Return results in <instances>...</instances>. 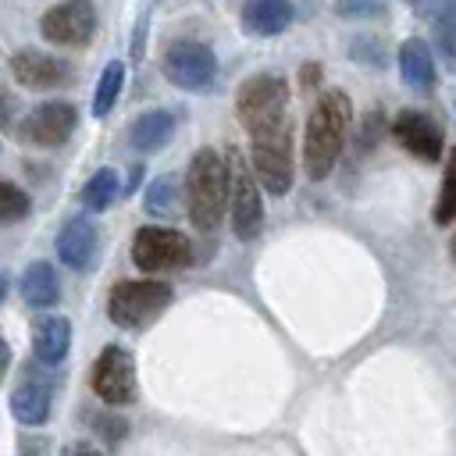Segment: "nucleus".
<instances>
[{
    "instance_id": "nucleus-1",
    "label": "nucleus",
    "mask_w": 456,
    "mask_h": 456,
    "mask_svg": "<svg viewBox=\"0 0 456 456\" xmlns=\"http://www.w3.org/2000/svg\"><path fill=\"white\" fill-rule=\"evenodd\" d=\"M349 125H353V103L346 93L338 89H328L310 118H306V135H303V167L310 175V182H321L328 178V171L335 167L342 146H346V135H349Z\"/></svg>"
},
{
    "instance_id": "nucleus-2",
    "label": "nucleus",
    "mask_w": 456,
    "mask_h": 456,
    "mask_svg": "<svg viewBox=\"0 0 456 456\" xmlns=\"http://www.w3.org/2000/svg\"><path fill=\"white\" fill-rule=\"evenodd\" d=\"M239 125L246 128L249 142H274L292 135L289 132V89L278 75H253L239 86L235 96Z\"/></svg>"
},
{
    "instance_id": "nucleus-3",
    "label": "nucleus",
    "mask_w": 456,
    "mask_h": 456,
    "mask_svg": "<svg viewBox=\"0 0 456 456\" xmlns=\"http://www.w3.org/2000/svg\"><path fill=\"white\" fill-rule=\"evenodd\" d=\"M232 178L224 160L214 150H196L185 171V200H189V221L200 232H214L228 210Z\"/></svg>"
},
{
    "instance_id": "nucleus-4",
    "label": "nucleus",
    "mask_w": 456,
    "mask_h": 456,
    "mask_svg": "<svg viewBox=\"0 0 456 456\" xmlns=\"http://www.w3.org/2000/svg\"><path fill=\"white\" fill-rule=\"evenodd\" d=\"M171 285L153 281V278H125L110 289L107 296V317L118 328H146L157 321V314L171 303Z\"/></svg>"
},
{
    "instance_id": "nucleus-5",
    "label": "nucleus",
    "mask_w": 456,
    "mask_h": 456,
    "mask_svg": "<svg viewBox=\"0 0 456 456\" xmlns=\"http://www.w3.org/2000/svg\"><path fill=\"white\" fill-rule=\"evenodd\" d=\"M228 178H232V196H228V214H232V232L249 242L260 232L264 221V200L256 189V171L242 160L239 150H228Z\"/></svg>"
},
{
    "instance_id": "nucleus-6",
    "label": "nucleus",
    "mask_w": 456,
    "mask_h": 456,
    "mask_svg": "<svg viewBox=\"0 0 456 456\" xmlns=\"http://www.w3.org/2000/svg\"><path fill=\"white\" fill-rule=\"evenodd\" d=\"M192 260V242L175 232V228H139L132 239V264L146 274H160V271H178Z\"/></svg>"
},
{
    "instance_id": "nucleus-7",
    "label": "nucleus",
    "mask_w": 456,
    "mask_h": 456,
    "mask_svg": "<svg viewBox=\"0 0 456 456\" xmlns=\"http://www.w3.org/2000/svg\"><path fill=\"white\" fill-rule=\"evenodd\" d=\"M160 71L171 78V86L189 89V93H200V89H210V82L217 75V57H214L210 46L192 43V39H182V43H171L164 50Z\"/></svg>"
},
{
    "instance_id": "nucleus-8",
    "label": "nucleus",
    "mask_w": 456,
    "mask_h": 456,
    "mask_svg": "<svg viewBox=\"0 0 456 456\" xmlns=\"http://www.w3.org/2000/svg\"><path fill=\"white\" fill-rule=\"evenodd\" d=\"M39 32L57 46H86L96 32V7L89 0H64L53 4L39 18Z\"/></svg>"
},
{
    "instance_id": "nucleus-9",
    "label": "nucleus",
    "mask_w": 456,
    "mask_h": 456,
    "mask_svg": "<svg viewBox=\"0 0 456 456\" xmlns=\"http://www.w3.org/2000/svg\"><path fill=\"white\" fill-rule=\"evenodd\" d=\"M93 388L110 406H128L135 399V363L121 346L100 349L93 363Z\"/></svg>"
},
{
    "instance_id": "nucleus-10",
    "label": "nucleus",
    "mask_w": 456,
    "mask_h": 456,
    "mask_svg": "<svg viewBox=\"0 0 456 456\" xmlns=\"http://www.w3.org/2000/svg\"><path fill=\"white\" fill-rule=\"evenodd\" d=\"M75 121H78V114H75L71 103L50 100V103H39V107H32V110L25 114V121H21V139H25L28 146L50 150V146H61V142L75 132Z\"/></svg>"
},
{
    "instance_id": "nucleus-11",
    "label": "nucleus",
    "mask_w": 456,
    "mask_h": 456,
    "mask_svg": "<svg viewBox=\"0 0 456 456\" xmlns=\"http://www.w3.org/2000/svg\"><path fill=\"white\" fill-rule=\"evenodd\" d=\"M392 135H395V142L403 150H410L420 160H435L442 153V128L424 110H413V107L399 110L395 121H392Z\"/></svg>"
},
{
    "instance_id": "nucleus-12",
    "label": "nucleus",
    "mask_w": 456,
    "mask_h": 456,
    "mask_svg": "<svg viewBox=\"0 0 456 456\" xmlns=\"http://www.w3.org/2000/svg\"><path fill=\"white\" fill-rule=\"evenodd\" d=\"M253 171L271 196H285L292 189V135L274 139V142H256Z\"/></svg>"
},
{
    "instance_id": "nucleus-13",
    "label": "nucleus",
    "mask_w": 456,
    "mask_h": 456,
    "mask_svg": "<svg viewBox=\"0 0 456 456\" xmlns=\"http://www.w3.org/2000/svg\"><path fill=\"white\" fill-rule=\"evenodd\" d=\"M11 75L25 89H53L71 75V68L61 57H50L43 50H18L11 53Z\"/></svg>"
},
{
    "instance_id": "nucleus-14",
    "label": "nucleus",
    "mask_w": 456,
    "mask_h": 456,
    "mask_svg": "<svg viewBox=\"0 0 456 456\" xmlns=\"http://www.w3.org/2000/svg\"><path fill=\"white\" fill-rule=\"evenodd\" d=\"M96 246H100V235H96V224L89 217L68 221L64 232L57 235V256H61V264H68L75 271H82V267L93 264Z\"/></svg>"
},
{
    "instance_id": "nucleus-15",
    "label": "nucleus",
    "mask_w": 456,
    "mask_h": 456,
    "mask_svg": "<svg viewBox=\"0 0 456 456\" xmlns=\"http://www.w3.org/2000/svg\"><path fill=\"white\" fill-rule=\"evenodd\" d=\"M292 4L289 0H246L242 4V28L249 36H278L292 25Z\"/></svg>"
},
{
    "instance_id": "nucleus-16",
    "label": "nucleus",
    "mask_w": 456,
    "mask_h": 456,
    "mask_svg": "<svg viewBox=\"0 0 456 456\" xmlns=\"http://www.w3.org/2000/svg\"><path fill=\"white\" fill-rule=\"evenodd\" d=\"M175 132V114L171 110H146L132 121L128 128V142L139 150V153H157Z\"/></svg>"
},
{
    "instance_id": "nucleus-17",
    "label": "nucleus",
    "mask_w": 456,
    "mask_h": 456,
    "mask_svg": "<svg viewBox=\"0 0 456 456\" xmlns=\"http://www.w3.org/2000/svg\"><path fill=\"white\" fill-rule=\"evenodd\" d=\"M71 346V324L64 317H46L32 335V353L39 363H61Z\"/></svg>"
},
{
    "instance_id": "nucleus-18",
    "label": "nucleus",
    "mask_w": 456,
    "mask_h": 456,
    "mask_svg": "<svg viewBox=\"0 0 456 456\" xmlns=\"http://www.w3.org/2000/svg\"><path fill=\"white\" fill-rule=\"evenodd\" d=\"M399 71L413 89H431L435 86V57L424 39H406L399 46Z\"/></svg>"
},
{
    "instance_id": "nucleus-19",
    "label": "nucleus",
    "mask_w": 456,
    "mask_h": 456,
    "mask_svg": "<svg viewBox=\"0 0 456 456\" xmlns=\"http://www.w3.org/2000/svg\"><path fill=\"white\" fill-rule=\"evenodd\" d=\"M21 296H25V303H28V306H36V310L53 306V303L61 299V289H57V274H53V267H50V264H43V260L28 264V267H25V274H21Z\"/></svg>"
},
{
    "instance_id": "nucleus-20",
    "label": "nucleus",
    "mask_w": 456,
    "mask_h": 456,
    "mask_svg": "<svg viewBox=\"0 0 456 456\" xmlns=\"http://www.w3.org/2000/svg\"><path fill=\"white\" fill-rule=\"evenodd\" d=\"M11 413L21 424H43L50 417V388L39 381H25L11 392Z\"/></svg>"
},
{
    "instance_id": "nucleus-21",
    "label": "nucleus",
    "mask_w": 456,
    "mask_h": 456,
    "mask_svg": "<svg viewBox=\"0 0 456 456\" xmlns=\"http://www.w3.org/2000/svg\"><path fill=\"white\" fill-rule=\"evenodd\" d=\"M118 192H121V185H118V171H114V167H100V171L86 182V189H82V203H86V210L100 214V210H107V207L118 200Z\"/></svg>"
},
{
    "instance_id": "nucleus-22",
    "label": "nucleus",
    "mask_w": 456,
    "mask_h": 456,
    "mask_svg": "<svg viewBox=\"0 0 456 456\" xmlns=\"http://www.w3.org/2000/svg\"><path fill=\"white\" fill-rule=\"evenodd\" d=\"M424 14L435 18L438 46H442L445 57L456 64V4H452V0H428V4H424Z\"/></svg>"
},
{
    "instance_id": "nucleus-23",
    "label": "nucleus",
    "mask_w": 456,
    "mask_h": 456,
    "mask_svg": "<svg viewBox=\"0 0 456 456\" xmlns=\"http://www.w3.org/2000/svg\"><path fill=\"white\" fill-rule=\"evenodd\" d=\"M121 86H125V64H121V61H110V64L103 68L100 82H96V93H93V114H96V118H103V114L114 110V103H118V96H121Z\"/></svg>"
},
{
    "instance_id": "nucleus-24",
    "label": "nucleus",
    "mask_w": 456,
    "mask_h": 456,
    "mask_svg": "<svg viewBox=\"0 0 456 456\" xmlns=\"http://www.w3.org/2000/svg\"><path fill=\"white\" fill-rule=\"evenodd\" d=\"M435 221L438 224H452L456 221V150L445 160V175H442V192L435 203Z\"/></svg>"
},
{
    "instance_id": "nucleus-25",
    "label": "nucleus",
    "mask_w": 456,
    "mask_h": 456,
    "mask_svg": "<svg viewBox=\"0 0 456 456\" xmlns=\"http://www.w3.org/2000/svg\"><path fill=\"white\" fill-rule=\"evenodd\" d=\"M146 210L157 214V217H171L178 210V185L175 178H157L150 189H146Z\"/></svg>"
},
{
    "instance_id": "nucleus-26",
    "label": "nucleus",
    "mask_w": 456,
    "mask_h": 456,
    "mask_svg": "<svg viewBox=\"0 0 456 456\" xmlns=\"http://www.w3.org/2000/svg\"><path fill=\"white\" fill-rule=\"evenodd\" d=\"M28 192H21L14 182H0V221L4 224H14L28 214Z\"/></svg>"
},
{
    "instance_id": "nucleus-27",
    "label": "nucleus",
    "mask_w": 456,
    "mask_h": 456,
    "mask_svg": "<svg viewBox=\"0 0 456 456\" xmlns=\"http://www.w3.org/2000/svg\"><path fill=\"white\" fill-rule=\"evenodd\" d=\"M381 7H385V0H335V11L349 14V18H367V14H378Z\"/></svg>"
},
{
    "instance_id": "nucleus-28",
    "label": "nucleus",
    "mask_w": 456,
    "mask_h": 456,
    "mask_svg": "<svg viewBox=\"0 0 456 456\" xmlns=\"http://www.w3.org/2000/svg\"><path fill=\"white\" fill-rule=\"evenodd\" d=\"M449 253H452V260H456V235H452V242H449Z\"/></svg>"
},
{
    "instance_id": "nucleus-29",
    "label": "nucleus",
    "mask_w": 456,
    "mask_h": 456,
    "mask_svg": "<svg viewBox=\"0 0 456 456\" xmlns=\"http://www.w3.org/2000/svg\"><path fill=\"white\" fill-rule=\"evenodd\" d=\"M78 456H96V452H78Z\"/></svg>"
},
{
    "instance_id": "nucleus-30",
    "label": "nucleus",
    "mask_w": 456,
    "mask_h": 456,
    "mask_svg": "<svg viewBox=\"0 0 456 456\" xmlns=\"http://www.w3.org/2000/svg\"><path fill=\"white\" fill-rule=\"evenodd\" d=\"M452 4H456V0H452Z\"/></svg>"
}]
</instances>
